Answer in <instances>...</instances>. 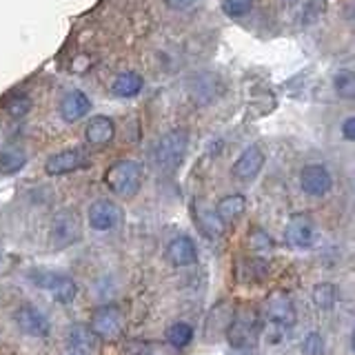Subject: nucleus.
<instances>
[{"instance_id": "obj_30", "label": "nucleus", "mask_w": 355, "mask_h": 355, "mask_svg": "<svg viewBox=\"0 0 355 355\" xmlns=\"http://www.w3.org/2000/svg\"><path fill=\"white\" fill-rule=\"evenodd\" d=\"M327 3L324 0H309L304 11H302V20H304V25H309V22H315L320 16H322V11H324Z\"/></svg>"}, {"instance_id": "obj_24", "label": "nucleus", "mask_w": 355, "mask_h": 355, "mask_svg": "<svg viewBox=\"0 0 355 355\" xmlns=\"http://www.w3.org/2000/svg\"><path fill=\"white\" fill-rule=\"evenodd\" d=\"M269 275V264L260 258H251V260H244L240 264V277L242 280H249V282H258L264 280Z\"/></svg>"}, {"instance_id": "obj_11", "label": "nucleus", "mask_w": 355, "mask_h": 355, "mask_svg": "<svg viewBox=\"0 0 355 355\" xmlns=\"http://www.w3.org/2000/svg\"><path fill=\"white\" fill-rule=\"evenodd\" d=\"M264 151L258 147V144H251V147L244 149L240 155H238V160L233 162V178L240 182H251L255 180V178L260 175L262 171V166H264Z\"/></svg>"}, {"instance_id": "obj_31", "label": "nucleus", "mask_w": 355, "mask_h": 355, "mask_svg": "<svg viewBox=\"0 0 355 355\" xmlns=\"http://www.w3.org/2000/svg\"><path fill=\"white\" fill-rule=\"evenodd\" d=\"M196 3L198 0H164V5L171 11H187V9H191Z\"/></svg>"}, {"instance_id": "obj_7", "label": "nucleus", "mask_w": 355, "mask_h": 355, "mask_svg": "<svg viewBox=\"0 0 355 355\" xmlns=\"http://www.w3.org/2000/svg\"><path fill=\"white\" fill-rule=\"evenodd\" d=\"M89 331H92L96 338L114 340L118 333L122 331V313H120V309L114 306V304L98 306L94 313H92Z\"/></svg>"}, {"instance_id": "obj_20", "label": "nucleus", "mask_w": 355, "mask_h": 355, "mask_svg": "<svg viewBox=\"0 0 355 355\" xmlns=\"http://www.w3.org/2000/svg\"><path fill=\"white\" fill-rule=\"evenodd\" d=\"M94 333L87 327H73L67 336V347H69V355H89L94 347Z\"/></svg>"}, {"instance_id": "obj_1", "label": "nucleus", "mask_w": 355, "mask_h": 355, "mask_svg": "<svg viewBox=\"0 0 355 355\" xmlns=\"http://www.w3.org/2000/svg\"><path fill=\"white\" fill-rule=\"evenodd\" d=\"M260 322L266 340L271 344H280L293 331L297 322L293 297L284 291H273L264 300V304L260 309Z\"/></svg>"}, {"instance_id": "obj_32", "label": "nucleus", "mask_w": 355, "mask_h": 355, "mask_svg": "<svg viewBox=\"0 0 355 355\" xmlns=\"http://www.w3.org/2000/svg\"><path fill=\"white\" fill-rule=\"evenodd\" d=\"M342 136H344V140H349V142L355 140V120L351 116L342 122Z\"/></svg>"}, {"instance_id": "obj_29", "label": "nucleus", "mask_w": 355, "mask_h": 355, "mask_svg": "<svg viewBox=\"0 0 355 355\" xmlns=\"http://www.w3.org/2000/svg\"><path fill=\"white\" fill-rule=\"evenodd\" d=\"M31 111V100L27 96H14L7 103V114L11 118H22Z\"/></svg>"}, {"instance_id": "obj_22", "label": "nucleus", "mask_w": 355, "mask_h": 355, "mask_svg": "<svg viewBox=\"0 0 355 355\" xmlns=\"http://www.w3.org/2000/svg\"><path fill=\"white\" fill-rule=\"evenodd\" d=\"M166 342H169L173 349H187L189 344L193 342L191 324H187V322H173V324L166 329Z\"/></svg>"}, {"instance_id": "obj_5", "label": "nucleus", "mask_w": 355, "mask_h": 355, "mask_svg": "<svg viewBox=\"0 0 355 355\" xmlns=\"http://www.w3.org/2000/svg\"><path fill=\"white\" fill-rule=\"evenodd\" d=\"M83 238V225L76 211L62 209L53 216L49 227V242L53 249H67Z\"/></svg>"}, {"instance_id": "obj_8", "label": "nucleus", "mask_w": 355, "mask_h": 355, "mask_svg": "<svg viewBox=\"0 0 355 355\" xmlns=\"http://www.w3.org/2000/svg\"><path fill=\"white\" fill-rule=\"evenodd\" d=\"M87 216L94 231H111L122 222L125 211H122V207L116 205L114 200H96V202L89 207Z\"/></svg>"}, {"instance_id": "obj_15", "label": "nucleus", "mask_w": 355, "mask_h": 355, "mask_svg": "<svg viewBox=\"0 0 355 355\" xmlns=\"http://www.w3.org/2000/svg\"><path fill=\"white\" fill-rule=\"evenodd\" d=\"M166 260L173 266H191L198 262V247L189 236H175L166 244Z\"/></svg>"}, {"instance_id": "obj_2", "label": "nucleus", "mask_w": 355, "mask_h": 355, "mask_svg": "<svg viewBox=\"0 0 355 355\" xmlns=\"http://www.w3.org/2000/svg\"><path fill=\"white\" fill-rule=\"evenodd\" d=\"M189 149V133L187 129L166 131L151 149V162L160 173H173L180 169Z\"/></svg>"}, {"instance_id": "obj_4", "label": "nucleus", "mask_w": 355, "mask_h": 355, "mask_svg": "<svg viewBox=\"0 0 355 355\" xmlns=\"http://www.w3.org/2000/svg\"><path fill=\"white\" fill-rule=\"evenodd\" d=\"M105 184L118 198H133L142 187V166L136 160H118L105 173Z\"/></svg>"}, {"instance_id": "obj_23", "label": "nucleus", "mask_w": 355, "mask_h": 355, "mask_svg": "<svg viewBox=\"0 0 355 355\" xmlns=\"http://www.w3.org/2000/svg\"><path fill=\"white\" fill-rule=\"evenodd\" d=\"M27 164V153L20 149H7L0 153V173L3 175H14L22 166Z\"/></svg>"}, {"instance_id": "obj_27", "label": "nucleus", "mask_w": 355, "mask_h": 355, "mask_svg": "<svg viewBox=\"0 0 355 355\" xmlns=\"http://www.w3.org/2000/svg\"><path fill=\"white\" fill-rule=\"evenodd\" d=\"M300 351L304 355H324L327 344H324V338H322V333H318V331L306 333L302 344H300Z\"/></svg>"}, {"instance_id": "obj_33", "label": "nucleus", "mask_w": 355, "mask_h": 355, "mask_svg": "<svg viewBox=\"0 0 355 355\" xmlns=\"http://www.w3.org/2000/svg\"><path fill=\"white\" fill-rule=\"evenodd\" d=\"M242 355H258V353H251V351H247V353H242Z\"/></svg>"}, {"instance_id": "obj_6", "label": "nucleus", "mask_w": 355, "mask_h": 355, "mask_svg": "<svg viewBox=\"0 0 355 355\" xmlns=\"http://www.w3.org/2000/svg\"><path fill=\"white\" fill-rule=\"evenodd\" d=\"M27 277L38 288L49 291L58 302H71V300L78 295V284L64 273H55L49 269H33V271H29Z\"/></svg>"}, {"instance_id": "obj_13", "label": "nucleus", "mask_w": 355, "mask_h": 355, "mask_svg": "<svg viewBox=\"0 0 355 355\" xmlns=\"http://www.w3.org/2000/svg\"><path fill=\"white\" fill-rule=\"evenodd\" d=\"M85 164H87V158L80 149H64V151L49 155L47 162H44V171H47V175H67V173L83 169Z\"/></svg>"}, {"instance_id": "obj_3", "label": "nucleus", "mask_w": 355, "mask_h": 355, "mask_svg": "<svg viewBox=\"0 0 355 355\" xmlns=\"http://www.w3.org/2000/svg\"><path fill=\"white\" fill-rule=\"evenodd\" d=\"M260 333H262V322H260L258 311H253L247 304L240 309H233L231 322L225 331V338L233 349L251 351L255 344H258Z\"/></svg>"}, {"instance_id": "obj_17", "label": "nucleus", "mask_w": 355, "mask_h": 355, "mask_svg": "<svg viewBox=\"0 0 355 355\" xmlns=\"http://www.w3.org/2000/svg\"><path fill=\"white\" fill-rule=\"evenodd\" d=\"M214 211H216V216L220 218L222 225H231V222H236L244 211H247V198H244L242 193L225 196Z\"/></svg>"}, {"instance_id": "obj_18", "label": "nucleus", "mask_w": 355, "mask_h": 355, "mask_svg": "<svg viewBox=\"0 0 355 355\" xmlns=\"http://www.w3.org/2000/svg\"><path fill=\"white\" fill-rule=\"evenodd\" d=\"M196 225L207 238H220L222 233H225V225H222L220 218L216 216V211L207 207L205 202L196 205Z\"/></svg>"}, {"instance_id": "obj_35", "label": "nucleus", "mask_w": 355, "mask_h": 355, "mask_svg": "<svg viewBox=\"0 0 355 355\" xmlns=\"http://www.w3.org/2000/svg\"><path fill=\"white\" fill-rule=\"evenodd\" d=\"M140 355H153V353H140Z\"/></svg>"}, {"instance_id": "obj_12", "label": "nucleus", "mask_w": 355, "mask_h": 355, "mask_svg": "<svg viewBox=\"0 0 355 355\" xmlns=\"http://www.w3.org/2000/svg\"><path fill=\"white\" fill-rule=\"evenodd\" d=\"M284 240L293 249H311L315 242V225L309 216H293L284 229Z\"/></svg>"}, {"instance_id": "obj_25", "label": "nucleus", "mask_w": 355, "mask_h": 355, "mask_svg": "<svg viewBox=\"0 0 355 355\" xmlns=\"http://www.w3.org/2000/svg\"><path fill=\"white\" fill-rule=\"evenodd\" d=\"M333 89L336 94L344 100H353L355 96V78L351 69H340L336 76H333Z\"/></svg>"}, {"instance_id": "obj_10", "label": "nucleus", "mask_w": 355, "mask_h": 355, "mask_svg": "<svg viewBox=\"0 0 355 355\" xmlns=\"http://www.w3.org/2000/svg\"><path fill=\"white\" fill-rule=\"evenodd\" d=\"M14 322L22 333H27V336H31V338H44V336H49V331H51L49 318L31 304L16 309Z\"/></svg>"}, {"instance_id": "obj_16", "label": "nucleus", "mask_w": 355, "mask_h": 355, "mask_svg": "<svg viewBox=\"0 0 355 355\" xmlns=\"http://www.w3.org/2000/svg\"><path fill=\"white\" fill-rule=\"evenodd\" d=\"M116 136V125L109 116H94L85 127V140L92 147H105Z\"/></svg>"}, {"instance_id": "obj_9", "label": "nucleus", "mask_w": 355, "mask_h": 355, "mask_svg": "<svg viewBox=\"0 0 355 355\" xmlns=\"http://www.w3.org/2000/svg\"><path fill=\"white\" fill-rule=\"evenodd\" d=\"M333 175L324 164H306L300 171V189L311 198H322L331 191Z\"/></svg>"}, {"instance_id": "obj_14", "label": "nucleus", "mask_w": 355, "mask_h": 355, "mask_svg": "<svg viewBox=\"0 0 355 355\" xmlns=\"http://www.w3.org/2000/svg\"><path fill=\"white\" fill-rule=\"evenodd\" d=\"M89 111H92V100H89L87 94L78 92V89H73V92L64 94L62 100H60V107H58V114L64 122H78L83 120Z\"/></svg>"}, {"instance_id": "obj_34", "label": "nucleus", "mask_w": 355, "mask_h": 355, "mask_svg": "<svg viewBox=\"0 0 355 355\" xmlns=\"http://www.w3.org/2000/svg\"><path fill=\"white\" fill-rule=\"evenodd\" d=\"M0 262H3V249H0Z\"/></svg>"}, {"instance_id": "obj_21", "label": "nucleus", "mask_w": 355, "mask_h": 355, "mask_svg": "<svg viewBox=\"0 0 355 355\" xmlns=\"http://www.w3.org/2000/svg\"><path fill=\"white\" fill-rule=\"evenodd\" d=\"M338 297H340L338 286L333 282H320L313 286V291H311V300H313V304L320 311H331L338 304Z\"/></svg>"}, {"instance_id": "obj_28", "label": "nucleus", "mask_w": 355, "mask_h": 355, "mask_svg": "<svg viewBox=\"0 0 355 355\" xmlns=\"http://www.w3.org/2000/svg\"><path fill=\"white\" fill-rule=\"evenodd\" d=\"M253 7V0H222V11L229 18H242L247 16Z\"/></svg>"}, {"instance_id": "obj_19", "label": "nucleus", "mask_w": 355, "mask_h": 355, "mask_svg": "<svg viewBox=\"0 0 355 355\" xmlns=\"http://www.w3.org/2000/svg\"><path fill=\"white\" fill-rule=\"evenodd\" d=\"M144 87V80L142 76L136 73V71H122L120 76H116L114 85H111V92L118 98H133L142 92Z\"/></svg>"}, {"instance_id": "obj_26", "label": "nucleus", "mask_w": 355, "mask_h": 355, "mask_svg": "<svg viewBox=\"0 0 355 355\" xmlns=\"http://www.w3.org/2000/svg\"><path fill=\"white\" fill-rule=\"evenodd\" d=\"M247 244L251 247L253 253H266V251H271V249H273V238H271L264 229L253 227V229H249Z\"/></svg>"}]
</instances>
